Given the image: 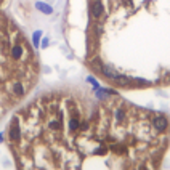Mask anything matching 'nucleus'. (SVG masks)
<instances>
[{
	"instance_id": "nucleus-3",
	"label": "nucleus",
	"mask_w": 170,
	"mask_h": 170,
	"mask_svg": "<svg viewBox=\"0 0 170 170\" xmlns=\"http://www.w3.org/2000/svg\"><path fill=\"white\" fill-rule=\"evenodd\" d=\"M39 59L0 0V122L24 104L39 80Z\"/></svg>"
},
{
	"instance_id": "nucleus-1",
	"label": "nucleus",
	"mask_w": 170,
	"mask_h": 170,
	"mask_svg": "<svg viewBox=\"0 0 170 170\" xmlns=\"http://www.w3.org/2000/svg\"><path fill=\"white\" fill-rule=\"evenodd\" d=\"M5 141L16 170H162L170 117L112 88H58L16 109Z\"/></svg>"
},
{
	"instance_id": "nucleus-2",
	"label": "nucleus",
	"mask_w": 170,
	"mask_h": 170,
	"mask_svg": "<svg viewBox=\"0 0 170 170\" xmlns=\"http://www.w3.org/2000/svg\"><path fill=\"white\" fill-rule=\"evenodd\" d=\"M66 32L109 88H170V0H69Z\"/></svg>"
}]
</instances>
